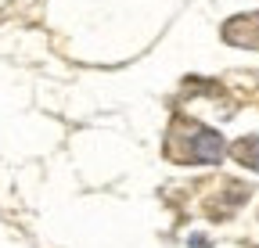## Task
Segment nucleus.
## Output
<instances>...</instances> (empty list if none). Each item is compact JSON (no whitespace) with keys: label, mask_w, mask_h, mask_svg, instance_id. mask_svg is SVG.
Segmentation results:
<instances>
[{"label":"nucleus","mask_w":259,"mask_h":248,"mask_svg":"<svg viewBox=\"0 0 259 248\" xmlns=\"http://www.w3.org/2000/svg\"><path fill=\"white\" fill-rule=\"evenodd\" d=\"M220 155H223V140H220V133L202 130L198 137H194V159H198V162H216Z\"/></svg>","instance_id":"nucleus-1"}]
</instances>
